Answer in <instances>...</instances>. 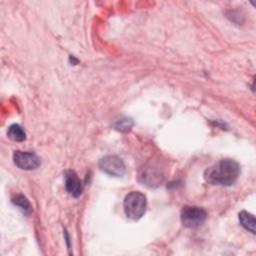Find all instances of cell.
Segmentation results:
<instances>
[{
	"instance_id": "5",
	"label": "cell",
	"mask_w": 256,
	"mask_h": 256,
	"mask_svg": "<svg viewBox=\"0 0 256 256\" xmlns=\"http://www.w3.org/2000/svg\"><path fill=\"white\" fill-rule=\"evenodd\" d=\"M99 168L106 174L114 177H121L125 173V165L118 156L109 155L100 159Z\"/></svg>"
},
{
	"instance_id": "6",
	"label": "cell",
	"mask_w": 256,
	"mask_h": 256,
	"mask_svg": "<svg viewBox=\"0 0 256 256\" xmlns=\"http://www.w3.org/2000/svg\"><path fill=\"white\" fill-rule=\"evenodd\" d=\"M13 160L16 166L23 170H34L40 165L39 157L32 152L15 151L13 154Z\"/></svg>"
},
{
	"instance_id": "9",
	"label": "cell",
	"mask_w": 256,
	"mask_h": 256,
	"mask_svg": "<svg viewBox=\"0 0 256 256\" xmlns=\"http://www.w3.org/2000/svg\"><path fill=\"white\" fill-rule=\"evenodd\" d=\"M12 203L26 215L32 212V205L30 204L29 200L22 194H17L14 197H12Z\"/></svg>"
},
{
	"instance_id": "4",
	"label": "cell",
	"mask_w": 256,
	"mask_h": 256,
	"mask_svg": "<svg viewBox=\"0 0 256 256\" xmlns=\"http://www.w3.org/2000/svg\"><path fill=\"white\" fill-rule=\"evenodd\" d=\"M139 181L148 187H157L164 181V175L155 165H145L139 171Z\"/></svg>"
},
{
	"instance_id": "8",
	"label": "cell",
	"mask_w": 256,
	"mask_h": 256,
	"mask_svg": "<svg viewBox=\"0 0 256 256\" xmlns=\"http://www.w3.org/2000/svg\"><path fill=\"white\" fill-rule=\"evenodd\" d=\"M239 221L243 228L253 234L255 233V218L251 213L247 211H241L239 213Z\"/></svg>"
},
{
	"instance_id": "7",
	"label": "cell",
	"mask_w": 256,
	"mask_h": 256,
	"mask_svg": "<svg viewBox=\"0 0 256 256\" xmlns=\"http://www.w3.org/2000/svg\"><path fill=\"white\" fill-rule=\"evenodd\" d=\"M65 179V189L73 197H79L83 192V183L77 176V174L72 170H67L64 173Z\"/></svg>"
},
{
	"instance_id": "3",
	"label": "cell",
	"mask_w": 256,
	"mask_h": 256,
	"mask_svg": "<svg viewBox=\"0 0 256 256\" xmlns=\"http://www.w3.org/2000/svg\"><path fill=\"white\" fill-rule=\"evenodd\" d=\"M180 218L185 227L197 228L205 222L207 212L198 206H184L181 210Z\"/></svg>"
},
{
	"instance_id": "1",
	"label": "cell",
	"mask_w": 256,
	"mask_h": 256,
	"mask_svg": "<svg viewBox=\"0 0 256 256\" xmlns=\"http://www.w3.org/2000/svg\"><path fill=\"white\" fill-rule=\"evenodd\" d=\"M239 173L240 166L235 160L221 159L205 170L204 178L214 185L230 186L236 182Z\"/></svg>"
},
{
	"instance_id": "10",
	"label": "cell",
	"mask_w": 256,
	"mask_h": 256,
	"mask_svg": "<svg viewBox=\"0 0 256 256\" xmlns=\"http://www.w3.org/2000/svg\"><path fill=\"white\" fill-rule=\"evenodd\" d=\"M7 135L11 140L17 142H22L26 139V133L19 124L10 125L7 130Z\"/></svg>"
},
{
	"instance_id": "11",
	"label": "cell",
	"mask_w": 256,
	"mask_h": 256,
	"mask_svg": "<svg viewBox=\"0 0 256 256\" xmlns=\"http://www.w3.org/2000/svg\"><path fill=\"white\" fill-rule=\"evenodd\" d=\"M133 125V122L131 119H121L119 121H117L115 124H114V127L115 129L121 131V132H127L131 129Z\"/></svg>"
},
{
	"instance_id": "2",
	"label": "cell",
	"mask_w": 256,
	"mask_h": 256,
	"mask_svg": "<svg viewBox=\"0 0 256 256\" xmlns=\"http://www.w3.org/2000/svg\"><path fill=\"white\" fill-rule=\"evenodd\" d=\"M123 205L126 216L132 220H138L146 211V196L139 191H132L126 195Z\"/></svg>"
}]
</instances>
